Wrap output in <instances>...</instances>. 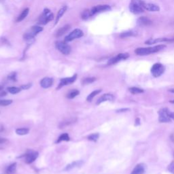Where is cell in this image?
Masks as SVG:
<instances>
[{"label":"cell","mask_w":174,"mask_h":174,"mask_svg":"<svg viewBox=\"0 0 174 174\" xmlns=\"http://www.w3.org/2000/svg\"><path fill=\"white\" fill-rule=\"evenodd\" d=\"M145 172V165L144 164H138L131 172V174H144Z\"/></svg>","instance_id":"cell-19"},{"label":"cell","mask_w":174,"mask_h":174,"mask_svg":"<svg viewBox=\"0 0 174 174\" xmlns=\"http://www.w3.org/2000/svg\"><path fill=\"white\" fill-rule=\"evenodd\" d=\"M128 110H129V109H118V110H117L116 112H126Z\"/></svg>","instance_id":"cell-39"},{"label":"cell","mask_w":174,"mask_h":174,"mask_svg":"<svg viewBox=\"0 0 174 174\" xmlns=\"http://www.w3.org/2000/svg\"><path fill=\"white\" fill-rule=\"evenodd\" d=\"M70 29V25H66L64 27L60 28V29L56 31V36L57 38H59L62 36L64 34H65L67 32H68L69 30Z\"/></svg>","instance_id":"cell-20"},{"label":"cell","mask_w":174,"mask_h":174,"mask_svg":"<svg viewBox=\"0 0 174 174\" xmlns=\"http://www.w3.org/2000/svg\"><path fill=\"white\" fill-rule=\"evenodd\" d=\"M12 103V101L10 99H1L0 100V105L1 106H7L10 105Z\"/></svg>","instance_id":"cell-34"},{"label":"cell","mask_w":174,"mask_h":174,"mask_svg":"<svg viewBox=\"0 0 174 174\" xmlns=\"http://www.w3.org/2000/svg\"><path fill=\"white\" fill-rule=\"evenodd\" d=\"M96 80V78L94 77H90V78H84L82 81V83L83 84H89L94 83V82Z\"/></svg>","instance_id":"cell-30"},{"label":"cell","mask_w":174,"mask_h":174,"mask_svg":"<svg viewBox=\"0 0 174 174\" xmlns=\"http://www.w3.org/2000/svg\"><path fill=\"white\" fill-rule=\"evenodd\" d=\"M67 6H64L62 7L61 9L59 10L57 15H56V20H55V25H56V24L59 23V20L61 19V18L64 15V14L65 13V12L67 11Z\"/></svg>","instance_id":"cell-21"},{"label":"cell","mask_w":174,"mask_h":174,"mask_svg":"<svg viewBox=\"0 0 174 174\" xmlns=\"http://www.w3.org/2000/svg\"><path fill=\"white\" fill-rule=\"evenodd\" d=\"M129 57V55L128 53H120V54L117 55L114 57H112L110 59L108 62V65H112L114 64H116L120 61H123V60H126Z\"/></svg>","instance_id":"cell-10"},{"label":"cell","mask_w":174,"mask_h":174,"mask_svg":"<svg viewBox=\"0 0 174 174\" xmlns=\"http://www.w3.org/2000/svg\"><path fill=\"white\" fill-rule=\"evenodd\" d=\"M6 93L5 91H2L0 93V97H3V96H6Z\"/></svg>","instance_id":"cell-40"},{"label":"cell","mask_w":174,"mask_h":174,"mask_svg":"<svg viewBox=\"0 0 174 174\" xmlns=\"http://www.w3.org/2000/svg\"><path fill=\"white\" fill-rule=\"evenodd\" d=\"M136 34L133 31H127V32H123L120 35V37L121 38H126L128 37L131 36H135Z\"/></svg>","instance_id":"cell-31"},{"label":"cell","mask_w":174,"mask_h":174,"mask_svg":"<svg viewBox=\"0 0 174 174\" xmlns=\"http://www.w3.org/2000/svg\"><path fill=\"white\" fill-rule=\"evenodd\" d=\"M168 170L169 172L174 174V161H172L170 163L169 165L168 166Z\"/></svg>","instance_id":"cell-36"},{"label":"cell","mask_w":174,"mask_h":174,"mask_svg":"<svg viewBox=\"0 0 174 174\" xmlns=\"http://www.w3.org/2000/svg\"><path fill=\"white\" fill-rule=\"evenodd\" d=\"M169 92H171V93H174V88H171V89H169Z\"/></svg>","instance_id":"cell-42"},{"label":"cell","mask_w":174,"mask_h":174,"mask_svg":"<svg viewBox=\"0 0 174 174\" xmlns=\"http://www.w3.org/2000/svg\"><path fill=\"white\" fill-rule=\"evenodd\" d=\"M54 15L52 13V12L48 8H45L43 12L40 16L38 19V23L40 25H45L47 23H48L50 21L54 19Z\"/></svg>","instance_id":"cell-4"},{"label":"cell","mask_w":174,"mask_h":174,"mask_svg":"<svg viewBox=\"0 0 174 174\" xmlns=\"http://www.w3.org/2000/svg\"><path fill=\"white\" fill-rule=\"evenodd\" d=\"M2 1H3V0H0V2H2Z\"/></svg>","instance_id":"cell-45"},{"label":"cell","mask_w":174,"mask_h":174,"mask_svg":"<svg viewBox=\"0 0 174 174\" xmlns=\"http://www.w3.org/2000/svg\"><path fill=\"white\" fill-rule=\"evenodd\" d=\"M56 48L64 55H68L71 52V47L65 42H56L55 44Z\"/></svg>","instance_id":"cell-5"},{"label":"cell","mask_w":174,"mask_h":174,"mask_svg":"<svg viewBox=\"0 0 174 174\" xmlns=\"http://www.w3.org/2000/svg\"><path fill=\"white\" fill-rule=\"evenodd\" d=\"M114 99V95L112 94H104V95H102L101 97H99V99L97 101V104L99 105L100 104L103 102H105V101H113Z\"/></svg>","instance_id":"cell-17"},{"label":"cell","mask_w":174,"mask_h":174,"mask_svg":"<svg viewBox=\"0 0 174 174\" xmlns=\"http://www.w3.org/2000/svg\"><path fill=\"white\" fill-rule=\"evenodd\" d=\"M6 141H7V140H6V139H5V138L0 137V145L3 144H5Z\"/></svg>","instance_id":"cell-38"},{"label":"cell","mask_w":174,"mask_h":174,"mask_svg":"<svg viewBox=\"0 0 174 174\" xmlns=\"http://www.w3.org/2000/svg\"><path fill=\"white\" fill-rule=\"evenodd\" d=\"M7 90H8L9 93L11 94H17V93H19V92H20L21 88L15 87H8Z\"/></svg>","instance_id":"cell-28"},{"label":"cell","mask_w":174,"mask_h":174,"mask_svg":"<svg viewBox=\"0 0 174 174\" xmlns=\"http://www.w3.org/2000/svg\"><path fill=\"white\" fill-rule=\"evenodd\" d=\"M29 129H27V128H19L16 130V134L19 135V136H25V135H27V133H29Z\"/></svg>","instance_id":"cell-26"},{"label":"cell","mask_w":174,"mask_h":174,"mask_svg":"<svg viewBox=\"0 0 174 174\" xmlns=\"http://www.w3.org/2000/svg\"><path fill=\"white\" fill-rule=\"evenodd\" d=\"M170 116H171L172 118L174 120V113H170Z\"/></svg>","instance_id":"cell-41"},{"label":"cell","mask_w":174,"mask_h":174,"mask_svg":"<svg viewBox=\"0 0 174 174\" xmlns=\"http://www.w3.org/2000/svg\"><path fill=\"white\" fill-rule=\"evenodd\" d=\"M16 171V163H14L9 165L6 170V174H14Z\"/></svg>","instance_id":"cell-23"},{"label":"cell","mask_w":174,"mask_h":174,"mask_svg":"<svg viewBox=\"0 0 174 174\" xmlns=\"http://www.w3.org/2000/svg\"><path fill=\"white\" fill-rule=\"evenodd\" d=\"M31 84H23L22 85V86L20 87V88L21 89H23V90H27V89H29V88H30L31 87Z\"/></svg>","instance_id":"cell-37"},{"label":"cell","mask_w":174,"mask_h":174,"mask_svg":"<svg viewBox=\"0 0 174 174\" xmlns=\"http://www.w3.org/2000/svg\"><path fill=\"white\" fill-rule=\"evenodd\" d=\"M144 10H146L149 12H158L160 10V8L158 6L151 3L144 2Z\"/></svg>","instance_id":"cell-15"},{"label":"cell","mask_w":174,"mask_h":174,"mask_svg":"<svg viewBox=\"0 0 174 174\" xmlns=\"http://www.w3.org/2000/svg\"><path fill=\"white\" fill-rule=\"evenodd\" d=\"M165 67L161 63H155L152 67L151 73L155 78L161 76L165 72Z\"/></svg>","instance_id":"cell-6"},{"label":"cell","mask_w":174,"mask_h":174,"mask_svg":"<svg viewBox=\"0 0 174 174\" xmlns=\"http://www.w3.org/2000/svg\"><path fill=\"white\" fill-rule=\"evenodd\" d=\"M69 140H70V137H69L68 133H65L61 134V136L59 137L57 140L56 141V143L59 144L60 142H61V141H68Z\"/></svg>","instance_id":"cell-24"},{"label":"cell","mask_w":174,"mask_h":174,"mask_svg":"<svg viewBox=\"0 0 174 174\" xmlns=\"http://www.w3.org/2000/svg\"><path fill=\"white\" fill-rule=\"evenodd\" d=\"M77 79V74H74V75L72 77L69 78H62L60 80L59 84L58 85V87H56V90L61 89V88L63 87L67 86V85H69L74 83Z\"/></svg>","instance_id":"cell-9"},{"label":"cell","mask_w":174,"mask_h":174,"mask_svg":"<svg viewBox=\"0 0 174 174\" xmlns=\"http://www.w3.org/2000/svg\"><path fill=\"white\" fill-rule=\"evenodd\" d=\"M174 42V38H161L152 40L150 39L148 41L145 42V44H157L160 43V42Z\"/></svg>","instance_id":"cell-14"},{"label":"cell","mask_w":174,"mask_h":174,"mask_svg":"<svg viewBox=\"0 0 174 174\" xmlns=\"http://www.w3.org/2000/svg\"><path fill=\"white\" fill-rule=\"evenodd\" d=\"M43 31V27L40 26H33L31 29L24 34L23 38L28 44H31L35 40V37Z\"/></svg>","instance_id":"cell-2"},{"label":"cell","mask_w":174,"mask_h":174,"mask_svg":"<svg viewBox=\"0 0 174 174\" xmlns=\"http://www.w3.org/2000/svg\"><path fill=\"white\" fill-rule=\"evenodd\" d=\"M83 31L80 29H76L74 31H72L68 35H67L65 38V42H72L76 39L80 38L83 36Z\"/></svg>","instance_id":"cell-7"},{"label":"cell","mask_w":174,"mask_h":174,"mask_svg":"<svg viewBox=\"0 0 174 174\" xmlns=\"http://www.w3.org/2000/svg\"><path fill=\"white\" fill-rule=\"evenodd\" d=\"M145 2L143 0H131L129 4V10L134 15H139L144 12V3Z\"/></svg>","instance_id":"cell-3"},{"label":"cell","mask_w":174,"mask_h":174,"mask_svg":"<svg viewBox=\"0 0 174 174\" xmlns=\"http://www.w3.org/2000/svg\"><path fill=\"white\" fill-rule=\"evenodd\" d=\"M99 133H93L90 135L88 137V140L91 141H94V142H96L99 139Z\"/></svg>","instance_id":"cell-33"},{"label":"cell","mask_w":174,"mask_h":174,"mask_svg":"<svg viewBox=\"0 0 174 174\" xmlns=\"http://www.w3.org/2000/svg\"><path fill=\"white\" fill-rule=\"evenodd\" d=\"M29 12V8H25L23 10V12L20 13V15L18 16L16 21L17 22H21V21L23 20L27 16Z\"/></svg>","instance_id":"cell-22"},{"label":"cell","mask_w":174,"mask_h":174,"mask_svg":"<svg viewBox=\"0 0 174 174\" xmlns=\"http://www.w3.org/2000/svg\"><path fill=\"white\" fill-rule=\"evenodd\" d=\"M137 24L138 26L140 27H148L152 24V21L147 17L141 16L137 20Z\"/></svg>","instance_id":"cell-13"},{"label":"cell","mask_w":174,"mask_h":174,"mask_svg":"<svg viewBox=\"0 0 174 174\" xmlns=\"http://www.w3.org/2000/svg\"><path fill=\"white\" fill-rule=\"evenodd\" d=\"M91 16H92V15H91V10H84V11L82 12V14H81L82 19L84 20H88Z\"/></svg>","instance_id":"cell-25"},{"label":"cell","mask_w":174,"mask_h":174,"mask_svg":"<svg viewBox=\"0 0 174 174\" xmlns=\"http://www.w3.org/2000/svg\"><path fill=\"white\" fill-rule=\"evenodd\" d=\"M112 8L109 5H98L93 7V8L91 10V12L92 16H93L97 13L109 11V10H110Z\"/></svg>","instance_id":"cell-12"},{"label":"cell","mask_w":174,"mask_h":174,"mask_svg":"<svg viewBox=\"0 0 174 174\" xmlns=\"http://www.w3.org/2000/svg\"><path fill=\"white\" fill-rule=\"evenodd\" d=\"M52 84H53V79L51 78L46 77L44 78L40 81L41 87L44 88H50L51 87H52Z\"/></svg>","instance_id":"cell-16"},{"label":"cell","mask_w":174,"mask_h":174,"mask_svg":"<svg viewBox=\"0 0 174 174\" xmlns=\"http://www.w3.org/2000/svg\"><path fill=\"white\" fill-rule=\"evenodd\" d=\"M158 120L161 123H169L171 121L170 112L167 108H162L158 112Z\"/></svg>","instance_id":"cell-8"},{"label":"cell","mask_w":174,"mask_h":174,"mask_svg":"<svg viewBox=\"0 0 174 174\" xmlns=\"http://www.w3.org/2000/svg\"><path fill=\"white\" fill-rule=\"evenodd\" d=\"M101 92V89L95 90V91H93L88 96L87 98V100L88 102H91L92 100H93V99L95 97V96L100 93Z\"/></svg>","instance_id":"cell-27"},{"label":"cell","mask_w":174,"mask_h":174,"mask_svg":"<svg viewBox=\"0 0 174 174\" xmlns=\"http://www.w3.org/2000/svg\"><path fill=\"white\" fill-rule=\"evenodd\" d=\"M166 47L165 45H158L154 46L152 47H148V48H138L136 49L135 53L136 55L140 56H144V55H149L152 53H156L157 52L161 51V50L164 49Z\"/></svg>","instance_id":"cell-1"},{"label":"cell","mask_w":174,"mask_h":174,"mask_svg":"<svg viewBox=\"0 0 174 174\" xmlns=\"http://www.w3.org/2000/svg\"><path fill=\"white\" fill-rule=\"evenodd\" d=\"M38 152L35 151H28L27 153L25 154V161L27 164H31V163H33L35 160L38 157Z\"/></svg>","instance_id":"cell-11"},{"label":"cell","mask_w":174,"mask_h":174,"mask_svg":"<svg viewBox=\"0 0 174 174\" xmlns=\"http://www.w3.org/2000/svg\"><path fill=\"white\" fill-rule=\"evenodd\" d=\"M3 86H0V91L3 90Z\"/></svg>","instance_id":"cell-43"},{"label":"cell","mask_w":174,"mask_h":174,"mask_svg":"<svg viewBox=\"0 0 174 174\" xmlns=\"http://www.w3.org/2000/svg\"><path fill=\"white\" fill-rule=\"evenodd\" d=\"M80 94V91H78V90H73L72 91H70L69 93L67 95V97L68 99H74L75 98L76 96H78Z\"/></svg>","instance_id":"cell-29"},{"label":"cell","mask_w":174,"mask_h":174,"mask_svg":"<svg viewBox=\"0 0 174 174\" xmlns=\"http://www.w3.org/2000/svg\"><path fill=\"white\" fill-rule=\"evenodd\" d=\"M84 164V162L83 161H74L72 163H70V164L67 165L65 168V171H70V170H72L74 168H76V167H80L82 165Z\"/></svg>","instance_id":"cell-18"},{"label":"cell","mask_w":174,"mask_h":174,"mask_svg":"<svg viewBox=\"0 0 174 174\" xmlns=\"http://www.w3.org/2000/svg\"><path fill=\"white\" fill-rule=\"evenodd\" d=\"M170 103H172V104H174V100H172V101H170Z\"/></svg>","instance_id":"cell-44"},{"label":"cell","mask_w":174,"mask_h":174,"mask_svg":"<svg viewBox=\"0 0 174 174\" xmlns=\"http://www.w3.org/2000/svg\"><path fill=\"white\" fill-rule=\"evenodd\" d=\"M129 91L131 92L132 94H139V93H141L144 92V90L141 89L140 88H137V87H131L129 88Z\"/></svg>","instance_id":"cell-32"},{"label":"cell","mask_w":174,"mask_h":174,"mask_svg":"<svg viewBox=\"0 0 174 174\" xmlns=\"http://www.w3.org/2000/svg\"><path fill=\"white\" fill-rule=\"evenodd\" d=\"M8 78L11 81H16V72H12L10 73L8 76Z\"/></svg>","instance_id":"cell-35"}]
</instances>
